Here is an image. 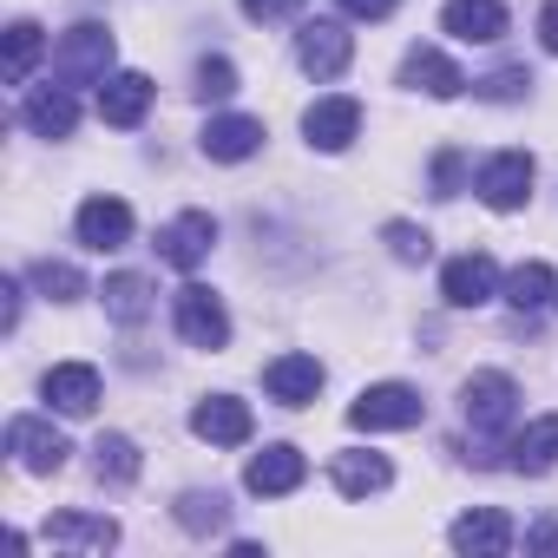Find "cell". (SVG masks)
I'll list each match as a JSON object with an SVG mask.
<instances>
[{"mask_svg":"<svg viewBox=\"0 0 558 558\" xmlns=\"http://www.w3.org/2000/svg\"><path fill=\"white\" fill-rule=\"evenodd\" d=\"M112 34L99 27V21H80V27H66L60 34V47H53V80L60 86H106V73H112Z\"/></svg>","mask_w":558,"mask_h":558,"instance_id":"cell-1","label":"cell"},{"mask_svg":"<svg viewBox=\"0 0 558 558\" xmlns=\"http://www.w3.org/2000/svg\"><path fill=\"white\" fill-rule=\"evenodd\" d=\"M421 421H427V401L408 381H375L349 401V427H362V434H401V427H421Z\"/></svg>","mask_w":558,"mask_h":558,"instance_id":"cell-2","label":"cell"},{"mask_svg":"<svg viewBox=\"0 0 558 558\" xmlns=\"http://www.w3.org/2000/svg\"><path fill=\"white\" fill-rule=\"evenodd\" d=\"M460 408H466V427L473 434H506L519 421V381L499 375V368H480V375H466Z\"/></svg>","mask_w":558,"mask_h":558,"instance_id":"cell-3","label":"cell"},{"mask_svg":"<svg viewBox=\"0 0 558 558\" xmlns=\"http://www.w3.org/2000/svg\"><path fill=\"white\" fill-rule=\"evenodd\" d=\"M171 329H178L191 349H223V342H230V310H223L217 290L184 283V290L171 296Z\"/></svg>","mask_w":558,"mask_h":558,"instance_id":"cell-4","label":"cell"},{"mask_svg":"<svg viewBox=\"0 0 558 558\" xmlns=\"http://www.w3.org/2000/svg\"><path fill=\"white\" fill-rule=\"evenodd\" d=\"M349 60H355V40H349L342 21H303L296 27V66L310 80H342Z\"/></svg>","mask_w":558,"mask_h":558,"instance_id":"cell-5","label":"cell"},{"mask_svg":"<svg viewBox=\"0 0 558 558\" xmlns=\"http://www.w3.org/2000/svg\"><path fill=\"white\" fill-rule=\"evenodd\" d=\"M8 453H14V466H27V473H60L73 447H66V434H60L53 421L14 414V421H8Z\"/></svg>","mask_w":558,"mask_h":558,"instance_id":"cell-6","label":"cell"},{"mask_svg":"<svg viewBox=\"0 0 558 558\" xmlns=\"http://www.w3.org/2000/svg\"><path fill=\"white\" fill-rule=\"evenodd\" d=\"M499 263L486 256V250H466V256H453L447 269H440V296H447V310H480V303H493L499 296Z\"/></svg>","mask_w":558,"mask_h":558,"instance_id":"cell-7","label":"cell"},{"mask_svg":"<svg viewBox=\"0 0 558 558\" xmlns=\"http://www.w3.org/2000/svg\"><path fill=\"white\" fill-rule=\"evenodd\" d=\"M303 480H310V460H303V447H290V440L250 453V466H243V486H250L256 499H283V493H296Z\"/></svg>","mask_w":558,"mask_h":558,"instance_id":"cell-8","label":"cell"},{"mask_svg":"<svg viewBox=\"0 0 558 558\" xmlns=\"http://www.w3.org/2000/svg\"><path fill=\"white\" fill-rule=\"evenodd\" d=\"M473 191H480L486 210H519V204L532 197V158H525V151H493V158L480 165Z\"/></svg>","mask_w":558,"mask_h":558,"instance_id":"cell-9","label":"cell"},{"mask_svg":"<svg viewBox=\"0 0 558 558\" xmlns=\"http://www.w3.org/2000/svg\"><path fill=\"white\" fill-rule=\"evenodd\" d=\"M512 519L499 512V506H480V512H460L453 525H447V545L460 551V558H506L512 551Z\"/></svg>","mask_w":558,"mask_h":558,"instance_id":"cell-10","label":"cell"},{"mask_svg":"<svg viewBox=\"0 0 558 558\" xmlns=\"http://www.w3.org/2000/svg\"><path fill=\"white\" fill-rule=\"evenodd\" d=\"M303 138H310L316 151H349V145L362 138V106H355L349 93L316 99V106L303 112Z\"/></svg>","mask_w":558,"mask_h":558,"instance_id":"cell-11","label":"cell"},{"mask_svg":"<svg viewBox=\"0 0 558 558\" xmlns=\"http://www.w3.org/2000/svg\"><path fill=\"white\" fill-rule=\"evenodd\" d=\"M263 119H250V112H217L204 132H197V145H204V158L210 165H243V158H256L263 151Z\"/></svg>","mask_w":558,"mask_h":558,"instance_id":"cell-12","label":"cell"},{"mask_svg":"<svg viewBox=\"0 0 558 558\" xmlns=\"http://www.w3.org/2000/svg\"><path fill=\"white\" fill-rule=\"evenodd\" d=\"M210 250H217V217H210V210H178V217L158 230V256H165L171 269H197Z\"/></svg>","mask_w":558,"mask_h":558,"instance_id":"cell-13","label":"cell"},{"mask_svg":"<svg viewBox=\"0 0 558 558\" xmlns=\"http://www.w3.org/2000/svg\"><path fill=\"white\" fill-rule=\"evenodd\" d=\"M191 434L210 440V447H243V440L256 434V414H250V401H236V395H204V401L191 408Z\"/></svg>","mask_w":558,"mask_h":558,"instance_id":"cell-14","label":"cell"},{"mask_svg":"<svg viewBox=\"0 0 558 558\" xmlns=\"http://www.w3.org/2000/svg\"><path fill=\"white\" fill-rule=\"evenodd\" d=\"M263 395H269V401H283V408H310V401L323 395V362L303 355V349L276 355V362L263 368Z\"/></svg>","mask_w":558,"mask_h":558,"instance_id":"cell-15","label":"cell"},{"mask_svg":"<svg viewBox=\"0 0 558 558\" xmlns=\"http://www.w3.org/2000/svg\"><path fill=\"white\" fill-rule=\"evenodd\" d=\"M73 236L86 243V250H125L132 243V204L125 197H86L80 204V217H73Z\"/></svg>","mask_w":558,"mask_h":558,"instance_id":"cell-16","label":"cell"},{"mask_svg":"<svg viewBox=\"0 0 558 558\" xmlns=\"http://www.w3.org/2000/svg\"><path fill=\"white\" fill-rule=\"evenodd\" d=\"M21 119H27V132L34 138H73V125H80V99H73V86H34L27 99H21Z\"/></svg>","mask_w":558,"mask_h":558,"instance_id":"cell-17","label":"cell"},{"mask_svg":"<svg viewBox=\"0 0 558 558\" xmlns=\"http://www.w3.org/2000/svg\"><path fill=\"white\" fill-rule=\"evenodd\" d=\"M47 545H66V551H112L119 545V519L112 512H53L40 525Z\"/></svg>","mask_w":558,"mask_h":558,"instance_id":"cell-18","label":"cell"},{"mask_svg":"<svg viewBox=\"0 0 558 558\" xmlns=\"http://www.w3.org/2000/svg\"><path fill=\"white\" fill-rule=\"evenodd\" d=\"M401 86H414V93H427V99H460V93H466V73H460L440 47H408Z\"/></svg>","mask_w":558,"mask_h":558,"instance_id":"cell-19","label":"cell"},{"mask_svg":"<svg viewBox=\"0 0 558 558\" xmlns=\"http://www.w3.org/2000/svg\"><path fill=\"white\" fill-rule=\"evenodd\" d=\"M151 93H158V86H151L145 73H106V86H99V119L119 125V132H132V125H145Z\"/></svg>","mask_w":558,"mask_h":558,"instance_id":"cell-20","label":"cell"},{"mask_svg":"<svg viewBox=\"0 0 558 558\" xmlns=\"http://www.w3.org/2000/svg\"><path fill=\"white\" fill-rule=\"evenodd\" d=\"M40 395H47V408H60V414L80 421V414L99 408V368L93 362H60V368H47Z\"/></svg>","mask_w":558,"mask_h":558,"instance_id":"cell-21","label":"cell"},{"mask_svg":"<svg viewBox=\"0 0 558 558\" xmlns=\"http://www.w3.org/2000/svg\"><path fill=\"white\" fill-rule=\"evenodd\" d=\"M440 27L466 47H493L506 34V0H447L440 8Z\"/></svg>","mask_w":558,"mask_h":558,"instance_id":"cell-22","label":"cell"},{"mask_svg":"<svg viewBox=\"0 0 558 558\" xmlns=\"http://www.w3.org/2000/svg\"><path fill=\"white\" fill-rule=\"evenodd\" d=\"M506 466L512 473H551L558 466V414L525 421V434H512V447H506Z\"/></svg>","mask_w":558,"mask_h":558,"instance_id":"cell-23","label":"cell"},{"mask_svg":"<svg viewBox=\"0 0 558 558\" xmlns=\"http://www.w3.org/2000/svg\"><path fill=\"white\" fill-rule=\"evenodd\" d=\"M99 303H106V316H112L119 329H138V323L151 316V276H138V269H119V276H106Z\"/></svg>","mask_w":558,"mask_h":558,"instance_id":"cell-24","label":"cell"},{"mask_svg":"<svg viewBox=\"0 0 558 558\" xmlns=\"http://www.w3.org/2000/svg\"><path fill=\"white\" fill-rule=\"evenodd\" d=\"M329 480H336V493L342 499H368V493H388V480H395V466L381 460V453H336V466H329Z\"/></svg>","mask_w":558,"mask_h":558,"instance_id":"cell-25","label":"cell"},{"mask_svg":"<svg viewBox=\"0 0 558 558\" xmlns=\"http://www.w3.org/2000/svg\"><path fill=\"white\" fill-rule=\"evenodd\" d=\"M499 296H506L519 316H532V310L558 303V276H551V263H519L506 283H499Z\"/></svg>","mask_w":558,"mask_h":558,"instance_id":"cell-26","label":"cell"},{"mask_svg":"<svg viewBox=\"0 0 558 558\" xmlns=\"http://www.w3.org/2000/svg\"><path fill=\"white\" fill-rule=\"evenodd\" d=\"M40 53H47L40 21H14V27H8V60H0L8 86H27V80H34V66H40Z\"/></svg>","mask_w":558,"mask_h":558,"instance_id":"cell-27","label":"cell"},{"mask_svg":"<svg viewBox=\"0 0 558 558\" xmlns=\"http://www.w3.org/2000/svg\"><path fill=\"white\" fill-rule=\"evenodd\" d=\"M178 525L191 532V538H210V532H223L230 525V499L223 493H178Z\"/></svg>","mask_w":558,"mask_h":558,"instance_id":"cell-28","label":"cell"},{"mask_svg":"<svg viewBox=\"0 0 558 558\" xmlns=\"http://www.w3.org/2000/svg\"><path fill=\"white\" fill-rule=\"evenodd\" d=\"M27 283H34L47 303H80V296H86V276H80L73 263H53V256H40V263L27 269Z\"/></svg>","mask_w":558,"mask_h":558,"instance_id":"cell-29","label":"cell"},{"mask_svg":"<svg viewBox=\"0 0 558 558\" xmlns=\"http://www.w3.org/2000/svg\"><path fill=\"white\" fill-rule=\"evenodd\" d=\"M99 480H112V486H132L138 480V447L125 440V434H99Z\"/></svg>","mask_w":558,"mask_h":558,"instance_id":"cell-30","label":"cell"},{"mask_svg":"<svg viewBox=\"0 0 558 558\" xmlns=\"http://www.w3.org/2000/svg\"><path fill=\"white\" fill-rule=\"evenodd\" d=\"M473 93H480L486 106H519V99L532 93V73H525V66H499V73L473 80Z\"/></svg>","mask_w":558,"mask_h":558,"instance_id":"cell-31","label":"cell"},{"mask_svg":"<svg viewBox=\"0 0 558 558\" xmlns=\"http://www.w3.org/2000/svg\"><path fill=\"white\" fill-rule=\"evenodd\" d=\"M381 243L395 250V263H427V256H434V236H427L421 223H408V217L381 223Z\"/></svg>","mask_w":558,"mask_h":558,"instance_id":"cell-32","label":"cell"},{"mask_svg":"<svg viewBox=\"0 0 558 558\" xmlns=\"http://www.w3.org/2000/svg\"><path fill=\"white\" fill-rule=\"evenodd\" d=\"M204 106H223L230 93H236V66L223 60V53H210V60H197V86H191Z\"/></svg>","mask_w":558,"mask_h":558,"instance_id":"cell-33","label":"cell"},{"mask_svg":"<svg viewBox=\"0 0 558 558\" xmlns=\"http://www.w3.org/2000/svg\"><path fill=\"white\" fill-rule=\"evenodd\" d=\"M460 191H466V151L447 145V151L434 158V197H460Z\"/></svg>","mask_w":558,"mask_h":558,"instance_id":"cell-34","label":"cell"},{"mask_svg":"<svg viewBox=\"0 0 558 558\" xmlns=\"http://www.w3.org/2000/svg\"><path fill=\"white\" fill-rule=\"evenodd\" d=\"M236 8L250 21H290V14H303V0H236Z\"/></svg>","mask_w":558,"mask_h":558,"instance_id":"cell-35","label":"cell"},{"mask_svg":"<svg viewBox=\"0 0 558 558\" xmlns=\"http://www.w3.org/2000/svg\"><path fill=\"white\" fill-rule=\"evenodd\" d=\"M395 8H401V0H342V14H349V21H388Z\"/></svg>","mask_w":558,"mask_h":558,"instance_id":"cell-36","label":"cell"},{"mask_svg":"<svg viewBox=\"0 0 558 558\" xmlns=\"http://www.w3.org/2000/svg\"><path fill=\"white\" fill-rule=\"evenodd\" d=\"M538 47L558 53V0H545V8H538Z\"/></svg>","mask_w":558,"mask_h":558,"instance_id":"cell-37","label":"cell"},{"mask_svg":"<svg viewBox=\"0 0 558 558\" xmlns=\"http://www.w3.org/2000/svg\"><path fill=\"white\" fill-rule=\"evenodd\" d=\"M0 296H8V303H0V329H21V283H14V276L0 283Z\"/></svg>","mask_w":558,"mask_h":558,"instance_id":"cell-38","label":"cell"},{"mask_svg":"<svg viewBox=\"0 0 558 558\" xmlns=\"http://www.w3.org/2000/svg\"><path fill=\"white\" fill-rule=\"evenodd\" d=\"M525 545H532V551H558V525H532Z\"/></svg>","mask_w":558,"mask_h":558,"instance_id":"cell-39","label":"cell"}]
</instances>
